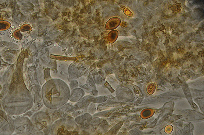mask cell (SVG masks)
<instances>
[{
  "label": "cell",
  "instance_id": "cell-1",
  "mask_svg": "<svg viewBox=\"0 0 204 135\" xmlns=\"http://www.w3.org/2000/svg\"><path fill=\"white\" fill-rule=\"evenodd\" d=\"M14 132L13 119L4 111L0 110V135H12Z\"/></svg>",
  "mask_w": 204,
  "mask_h": 135
},
{
  "label": "cell",
  "instance_id": "cell-2",
  "mask_svg": "<svg viewBox=\"0 0 204 135\" xmlns=\"http://www.w3.org/2000/svg\"><path fill=\"white\" fill-rule=\"evenodd\" d=\"M13 120L16 134L29 135L30 131L33 127V125L27 118L18 117Z\"/></svg>",
  "mask_w": 204,
  "mask_h": 135
},
{
  "label": "cell",
  "instance_id": "cell-3",
  "mask_svg": "<svg viewBox=\"0 0 204 135\" xmlns=\"http://www.w3.org/2000/svg\"><path fill=\"white\" fill-rule=\"evenodd\" d=\"M121 20L118 17H113L109 19L105 25V28L107 30H113L120 25Z\"/></svg>",
  "mask_w": 204,
  "mask_h": 135
},
{
  "label": "cell",
  "instance_id": "cell-4",
  "mask_svg": "<svg viewBox=\"0 0 204 135\" xmlns=\"http://www.w3.org/2000/svg\"><path fill=\"white\" fill-rule=\"evenodd\" d=\"M118 35V32L117 30H113L110 31L108 33V39L109 42L111 43H114L117 39Z\"/></svg>",
  "mask_w": 204,
  "mask_h": 135
},
{
  "label": "cell",
  "instance_id": "cell-5",
  "mask_svg": "<svg viewBox=\"0 0 204 135\" xmlns=\"http://www.w3.org/2000/svg\"><path fill=\"white\" fill-rule=\"evenodd\" d=\"M156 89V85L154 83L150 84L148 85V87H147V92L148 94H153L155 90Z\"/></svg>",
  "mask_w": 204,
  "mask_h": 135
},
{
  "label": "cell",
  "instance_id": "cell-6",
  "mask_svg": "<svg viewBox=\"0 0 204 135\" xmlns=\"http://www.w3.org/2000/svg\"><path fill=\"white\" fill-rule=\"evenodd\" d=\"M124 14L126 15L127 16H129V17H131L133 15V14H132V12L129 10V9H124Z\"/></svg>",
  "mask_w": 204,
  "mask_h": 135
},
{
  "label": "cell",
  "instance_id": "cell-7",
  "mask_svg": "<svg viewBox=\"0 0 204 135\" xmlns=\"http://www.w3.org/2000/svg\"><path fill=\"white\" fill-rule=\"evenodd\" d=\"M105 85V86H106V87H107L108 89V90H110V91H111L112 93H113V92H114V90L113 89V88H112V87H111V86L109 85V84H108L107 82H106Z\"/></svg>",
  "mask_w": 204,
  "mask_h": 135
},
{
  "label": "cell",
  "instance_id": "cell-8",
  "mask_svg": "<svg viewBox=\"0 0 204 135\" xmlns=\"http://www.w3.org/2000/svg\"><path fill=\"white\" fill-rule=\"evenodd\" d=\"M7 27V24L4 23H0V29H4Z\"/></svg>",
  "mask_w": 204,
  "mask_h": 135
},
{
  "label": "cell",
  "instance_id": "cell-9",
  "mask_svg": "<svg viewBox=\"0 0 204 135\" xmlns=\"http://www.w3.org/2000/svg\"><path fill=\"white\" fill-rule=\"evenodd\" d=\"M13 135H25L21 134H14Z\"/></svg>",
  "mask_w": 204,
  "mask_h": 135
}]
</instances>
